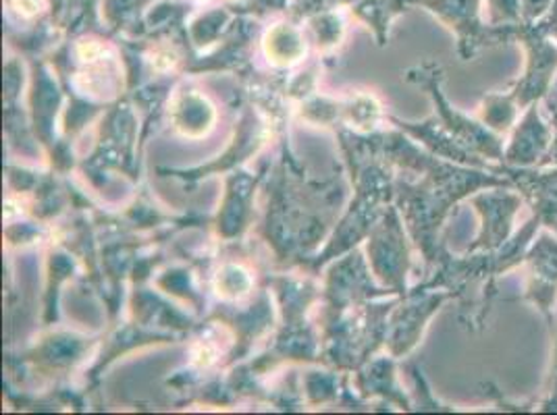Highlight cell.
<instances>
[{
  "instance_id": "cell-1",
  "label": "cell",
  "mask_w": 557,
  "mask_h": 415,
  "mask_svg": "<svg viewBox=\"0 0 557 415\" xmlns=\"http://www.w3.org/2000/svg\"><path fill=\"white\" fill-rule=\"evenodd\" d=\"M518 40L527 48L529 61L522 79L513 86V98L520 111H527L531 104L545 98L554 84L557 71V45L552 42V36L543 34L534 24L520 22Z\"/></svg>"
},
{
  "instance_id": "cell-2",
  "label": "cell",
  "mask_w": 557,
  "mask_h": 415,
  "mask_svg": "<svg viewBox=\"0 0 557 415\" xmlns=\"http://www.w3.org/2000/svg\"><path fill=\"white\" fill-rule=\"evenodd\" d=\"M524 198L510 191V187H495V191L483 193L474 200V206L483 216V231L470 250L497 252L513 231V218Z\"/></svg>"
},
{
  "instance_id": "cell-3",
  "label": "cell",
  "mask_w": 557,
  "mask_h": 415,
  "mask_svg": "<svg viewBox=\"0 0 557 415\" xmlns=\"http://www.w3.org/2000/svg\"><path fill=\"white\" fill-rule=\"evenodd\" d=\"M524 262L529 264L524 300L533 301L545 318L554 323L552 307L557 300V237L552 232H541L531 243Z\"/></svg>"
},
{
  "instance_id": "cell-4",
  "label": "cell",
  "mask_w": 557,
  "mask_h": 415,
  "mask_svg": "<svg viewBox=\"0 0 557 415\" xmlns=\"http://www.w3.org/2000/svg\"><path fill=\"white\" fill-rule=\"evenodd\" d=\"M552 143H554V125L552 121L543 118L539 111V102H534L527 109V113L513 131L510 146L504 152V164L520 166V168L539 166V162L543 161L545 154L549 152Z\"/></svg>"
},
{
  "instance_id": "cell-5",
  "label": "cell",
  "mask_w": 557,
  "mask_h": 415,
  "mask_svg": "<svg viewBox=\"0 0 557 415\" xmlns=\"http://www.w3.org/2000/svg\"><path fill=\"white\" fill-rule=\"evenodd\" d=\"M502 175L510 177L520 196L531 204L534 214L545 221L557 218V168L543 166H502Z\"/></svg>"
},
{
  "instance_id": "cell-6",
  "label": "cell",
  "mask_w": 557,
  "mask_h": 415,
  "mask_svg": "<svg viewBox=\"0 0 557 415\" xmlns=\"http://www.w3.org/2000/svg\"><path fill=\"white\" fill-rule=\"evenodd\" d=\"M518 102L513 93H491L483 102V121L485 127L495 131H510L511 125L518 118Z\"/></svg>"
},
{
  "instance_id": "cell-7",
  "label": "cell",
  "mask_w": 557,
  "mask_h": 415,
  "mask_svg": "<svg viewBox=\"0 0 557 415\" xmlns=\"http://www.w3.org/2000/svg\"><path fill=\"white\" fill-rule=\"evenodd\" d=\"M552 4H554V0H520L522 22L524 24H536L539 20H543L549 13Z\"/></svg>"
},
{
  "instance_id": "cell-8",
  "label": "cell",
  "mask_w": 557,
  "mask_h": 415,
  "mask_svg": "<svg viewBox=\"0 0 557 415\" xmlns=\"http://www.w3.org/2000/svg\"><path fill=\"white\" fill-rule=\"evenodd\" d=\"M534 25H536L543 34L557 38V0H554V4H552V9H549V13H547L543 20H539Z\"/></svg>"
},
{
  "instance_id": "cell-9",
  "label": "cell",
  "mask_w": 557,
  "mask_h": 415,
  "mask_svg": "<svg viewBox=\"0 0 557 415\" xmlns=\"http://www.w3.org/2000/svg\"><path fill=\"white\" fill-rule=\"evenodd\" d=\"M552 125H554V143L549 148V152L545 154V159L539 162V166H549V164H556L557 166V115L549 116Z\"/></svg>"
},
{
  "instance_id": "cell-10",
  "label": "cell",
  "mask_w": 557,
  "mask_h": 415,
  "mask_svg": "<svg viewBox=\"0 0 557 415\" xmlns=\"http://www.w3.org/2000/svg\"><path fill=\"white\" fill-rule=\"evenodd\" d=\"M543 225H545V227H549L552 231L557 232V218H549V221H545Z\"/></svg>"
}]
</instances>
